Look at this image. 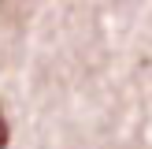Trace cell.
<instances>
[{
	"label": "cell",
	"instance_id": "obj_1",
	"mask_svg": "<svg viewBox=\"0 0 152 149\" xmlns=\"http://www.w3.org/2000/svg\"><path fill=\"white\" fill-rule=\"evenodd\" d=\"M7 145V119H4V108H0V149Z\"/></svg>",
	"mask_w": 152,
	"mask_h": 149
}]
</instances>
